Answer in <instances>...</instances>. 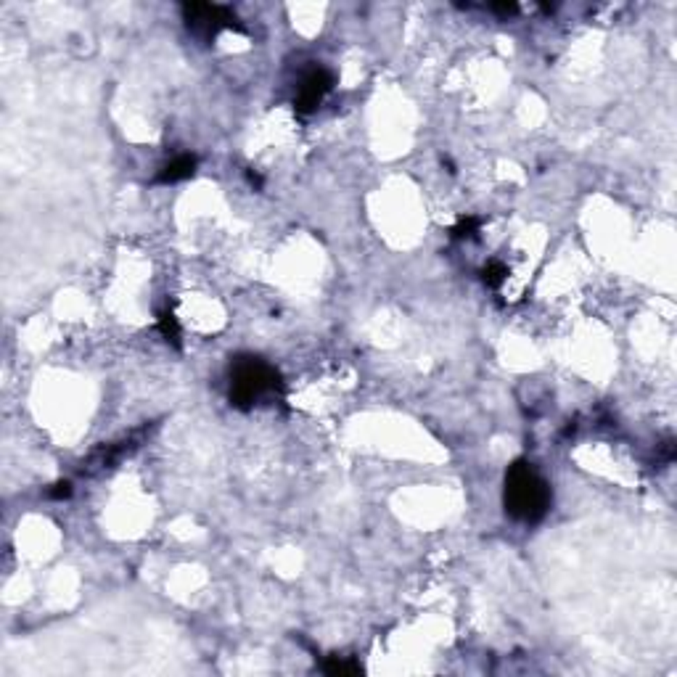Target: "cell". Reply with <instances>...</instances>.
Listing matches in <instances>:
<instances>
[{"instance_id":"cell-1","label":"cell","mask_w":677,"mask_h":677,"mask_svg":"<svg viewBox=\"0 0 677 677\" xmlns=\"http://www.w3.org/2000/svg\"><path fill=\"white\" fill-rule=\"evenodd\" d=\"M551 485L540 476L529 460H513L505 471L503 505L511 519L524 524H537L551 511Z\"/></svg>"},{"instance_id":"cell-2","label":"cell","mask_w":677,"mask_h":677,"mask_svg":"<svg viewBox=\"0 0 677 677\" xmlns=\"http://www.w3.org/2000/svg\"><path fill=\"white\" fill-rule=\"evenodd\" d=\"M278 370L270 363H265L262 357L254 355H238L230 363V405L238 410H249L254 408V402L262 399L265 395L280 392Z\"/></svg>"},{"instance_id":"cell-3","label":"cell","mask_w":677,"mask_h":677,"mask_svg":"<svg viewBox=\"0 0 677 677\" xmlns=\"http://www.w3.org/2000/svg\"><path fill=\"white\" fill-rule=\"evenodd\" d=\"M183 16L191 30L201 32L204 37H214L220 30H241L236 14L225 5H214V3H186Z\"/></svg>"},{"instance_id":"cell-4","label":"cell","mask_w":677,"mask_h":677,"mask_svg":"<svg viewBox=\"0 0 677 677\" xmlns=\"http://www.w3.org/2000/svg\"><path fill=\"white\" fill-rule=\"evenodd\" d=\"M331 87H333V74L329 69H313L304 74V80H302V85H299V93H296V111L299 114H310L318 109V104L326 98V93H331Z\"/></svg>"},{"instance_id":"cell-5","label":"cell","mask_w":677,"mask_h":677,"mask_svg":"<svg viewBox=\"0 0 677 677\" xmlns=\"http://www.w3.org/2000/svg\"><path fill=\"white\" fill-rule=\"evenodd\" d=\"M196 173V157L191 154H183V157L173 159L170 164L162 167V173L157 175V183L162 186H173V183H180V180H188Z\"/></svg>"},{"instance_id":"cell-6","label":"cell","mask_w":677,"mask_h":677,"mask_svg":"<svg viewBox=\"0 0 677 677\" xmlns=\"http://www.w3.org/2000/svg\"><path fill=\"white\" fill-rule=\"evenodd\" d=\"M157 329L162 331V336L167 342H173L175 347H180V323H177L173 310H162L157 315Z\"/></svg>"},{"instance_id":"cell-7","label":"cell","mask_w":677,"mask_h":677,"mask_svg":"<svg viewBox=\"0 0 677 677\" xmlns=\"http://www.w3.org/2000/svg\"><path fill=\"white\" fill-rule=\"evenodd\" d=\"M323 669H326L329 675H349V677L363 672V667H360L355 659H339V656H331V659L323 664Z\"/></svg>"},{"instance_id":"cell-8","label":"cell","mask_w":677,"mask_h":677,"mask_svg":"<svg viewBox=\"0 0 677 677\" xmlns=\"http://www.w3.org/2000/svg\"><path fill=\"white\" fill-rule=\"evenodd\" d=\"M505 278H508V267H505L503 262L492 260L482 267V280H485L487 286H492V289H500Z\"/></svg>"},{"instance_id":"cell-9","label":"cell","mask_w":677,"mask_h":677,"mask_svg":"<svg viewBox=\"0 0 677 677\" xmlns=\"http://www.w3.org/2000/svg\"><path fill=\"white\" fill-rule=\"evenodd\" d=\"M479 227H482V220L479 217H474V214H469V217H460L458 220V225L452 227V238H474L476 233H479Z\"/></svg>"},{"instance_id":"cell-10","label":"cell","mask_w":677,"mask_h":677,"mask_svg":"<svg viewBox=\"0 0 677 677\" xmlns=\"http://www.w3.org/2000/svg\"><path fill=\"white\" fill-rule=\"evenodd\" d=\"M69 495H71L69 482H58V485H53V489H48V498H53V500H64Z\"/></svg>"},{"instance_id":"cell-11","label":"cell","mask_w":677,"mask_h":677,"mask_svg":"<svg viewBox=\"0 0 677 677\" xmlns=\"http://www.w3.org/2000/svg\"><path fill=\"white\" fill-rule=\"evenodd\" d=\"M489 11H495V14H500V16L508 19L519 11V5H516V3H495V5H489Z\"/></svg>"},{"instance_id":"cell-12","label":"cell","mask_w":677,"mask_h":677,"mask_svg":"<svg viewBox=\"0 0 677 677\" xmlns=\"http://www.w3.org/2000/svg\"><path fill=\"white\" fill-rule=\"evenodd\" d=\"M246 177H249V183H252V186H257V188H262V177H260V175L246 173Z\"/></svg>"}]
</instances>
